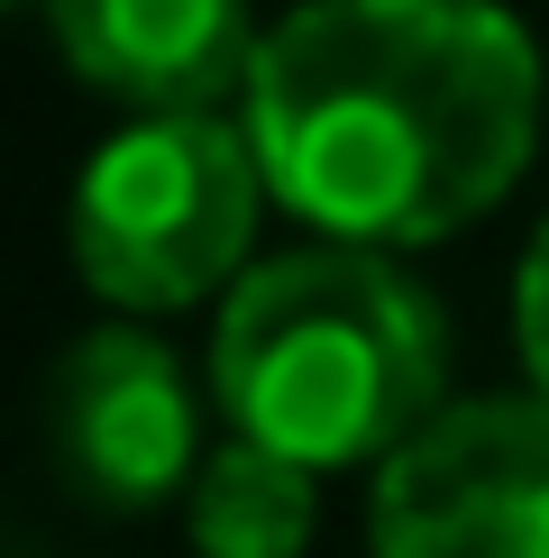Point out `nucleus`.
I'll return each instance as SVG.
<instances>
[{
  "mask_svg": "<svg viewBox=\"0 0 549 558\" xmlns=\"http://www.w3.org/2000/svg\"><path fill=\"white\" fill-rule=\"evenodd\" d=\"M266 193L320 239L430 247L540 147V46L495 0H303L247 64Z\"/></svg>",
  "mask_w": 549,
  "mask_h": 558,
  "instance_id": "1",
  "label": "nucleus"
},
{
  "mask_svg": "<svg viewBox=\"0 0 549 558\" xmlns=\"http://www.w3.org/2000/svg\"><path fill=\"white\" fill-rule=\"evenodd\" d=\"M449 320L385 247L320 239L247 266L211 330V393L247 439L303 468L394 458L449 403Z\"/></svg>",
  "mask_w": 549,
  "mask_h": 558,
  "instance_id": "2",
  "label": "nucleus"
},
{
  "mask_svg": "<svg viewBox=\"0 0 549 558\" xmlns=\"http://www.w3.org/2000/svg\"><path fill=\"white\" fill-rule=\"evenodd\" d=\"M266 166L247 120L220 110H147L110 137L74 183V275L110 312H183L239 284L266 211Z\"/></svg>",
  "mask_w": 549,
  "mask_h": 558,
  "instance_id": "3",
  "label": "nucleus"
},
{
  "mask_svg": "<svg viewBox=\"0 0 549 558\" xmlns=\"http://www.w3.org/2000/svg\"><path fill=\"white\" fill-rule=\"evenodd\" d=\"M376 558H549V393L440 403L376 468Z\"/></svg>",
  "mask_w": 549,
  "mask_h": 558,
  "instance_id": "4",
  "label": "nucleus"
},
{
  "mask_svg": "<svg viewBox=\"0 0 549 558\" xmlns=\"http://www.w3.org/2000/svg\"><path fill=\"white\" fill-rule=\"evenodd\" d=\"M46 458L101 513H156L202 468V403L174 348L137 320H101L46 376Z\"/></svg>",
  "mask_w": 549,
  "mask_h": 558,
  "instance_id": "5",
  "label": "nucleus"
},
{
  "mask_svg": "<svg viewBox=\"0 0 549 558\" xmlns=\"http://www.w3.org/2000/svg\"><path fill=\"white\" fill-rule=\"evenodd\" d=\"M56 56L120 110H220L247 92V0H28Z\"/></svg>",
  "mask_w": 549,
  "mask_h": 558,
  "instance_id": "6",
  "label": "nucleus"
},
{
  "mask_svg": "<svg viewBox=\"0 0 549 558\" xmlns=\"http://www.w3.org/2000/svg\"><path fill=\"white\" fill-rule=\"evenodd\" d=\"M183 522H193V558H303L320 522V468L239 430L202 449L183 485Z\"/></svg>",
  "mask_w": 549,
  "mask_h": 558,
  "instance_id": "7",
  "label": "nucleus"
},
{
  "mask_svg": "<svg viewBox=\"0 0 549 558\" xmlns=\"http://www.w3.org/2000/svg\"><path fill=\"white\" fill-rule=\"evenodd\" d=\"M513 348H522V376L549 393V220L522 247V275H513Z\"/></svg>",
  "mask_w": 549,
  "mask_h": 558,
  "instance_id": "8",
  "label": "nucleus"
}]
</instances>
